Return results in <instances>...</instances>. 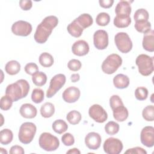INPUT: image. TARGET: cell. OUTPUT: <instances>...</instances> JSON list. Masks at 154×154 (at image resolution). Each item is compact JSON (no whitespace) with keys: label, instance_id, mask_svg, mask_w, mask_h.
Instances as JSON below:
<instances>
[{"label":"cell","instance_id":"1","mask_svg":"<svg viewBox=\"0 0 154 154\" xmlns=\"http://www.w3.org/2000/svg\"><path fill=\"white\" fill-rule=\"evenodd\" d=\"M58 23V19L56 16H49L46 17L36 28L34 35L35 41L40 44L45 43Z\"/></svg>","mask_w":154,"mask_h":154},{"label":"cell","instance_id":"2","mask_svg":"<svg viewBox=\"0 0 154 154\" xmlns=\"http://www.w3.org/2000/svg\"><path fill=\"white\" fill-rule=\"evenodd\" d=\"M29 85L25 79L17 80L14 83L9 84L5 89V94L10 97L13 102L25 97L29 92Z\"/></svg>","mask_w":154,"mask_h":154},{"label":"cell","instance_id":"3","mask_svg":"<svg viewBox=\"0 0 154 154\" xmlns=\"http://www.w3.org/2000/svg\"><path fill=\"white\" fill-rule=\"evenodd\" d=\"M37 128L34 123L32 122H25L21 125L19 128L18 138L19 141L24 144L30 143L36 133Z\"/></svg>","mask_w":154,"mask_h":154},{"label":"cell","instance_id":"4","mask_svg":"<svg viewBox=\"0 0 154 154\" xmlns=\"http://www.w3.org/2000/svg\"><path fill=\"white\" fill-rule=\"evenodd\" d=\"M135 63L138 66V72L143 76H149L153 72V57L146 54H140L137 57Z\"/></svg>","mask_w":154,"mask_h":154},{"label":"cell","instance_id":"5","mask_svg":"<svg viewBox=\"0 0 154 154\" xmlns=\"http://www.w3.org/2000/svg\"><path fill=\"white\" fill-rule=\"evenodd\" d=\"M40 147L48 152L57 150L60 146L58 138L49 132L42 133L38 139Z\"/></svg>","mask_w":154,"mask_h":154},{"label":"cell","instance_id":"6","mask_svg":"<svg viewBox=\"0 0 154 154\" xmlns=\"http://www.w3.org/2000/svg\"><path fill=\"white\" fill-rule=\"evenodd\" d=\"M122 64L121 57L118 54H112L109 55L103 61L101 68L105 73L111 75L116 72Z\"/></svg>","mask_w":154,"mask_h":154},{"label":"cell","instance_id":"7","mask_svg":"<svg viewBox=\"0 0 154 154\" xmlns=\"http://www.w3.org/2000/svg\"><path fill=\"white\" fill-rule=\"evenodd\" d=\"M114 42L117 49L122 53L126 54L132 48V42L126 32H120L116 34Z\"/></svg>","mask_w":154,"mask_h":154},{"label":"cell","instance_id":"8","mask_svg":"<svg viewBox=\"0 0 154 154\" xmlns=\"http://www.w3.org/2000/svg\"><path fill=\"white\" fill-rule=\"evenodd\" d=\"M66 76L62 73L55 75L51 80L50 84L46 91V97L51 98L60 90L66 82Z\"/></svg>","mask_w":154,"mask_h":154},{"label":"cell","instance_id":"9","mask_svg":"<svg viewBox=\"0 0 154 154\" xmlns=\"http://www.w3.org/2000/svg\"><path fill=\"white\" fill-rule=\"evenodd\" d=\"M104 152L108 154H119L123 149L122 142L118 138H107L103 145Z\"/></svg>","mask_w":154,"mask_h":154},{"label":"cell","instance_id":"10","mask_svg":"<svg viewBox=\"0 0 154 154\" xmlns=\"http://www.w3.org/2000/svg\"><path fill=\"white\" fill-rule=\"evenodd\" d=\"M32 29V25L31 23L22 20L14 22L11 26L12 32L19 36H28L31 34Z\"/></svg>","mask_w":154,"mask_h":154},{"label":"cell","instance_id":"11","mask_svg":"<svg viewBox=\"0 0 154 154\" xmlns=\"http://www.w3.org/2000/svg\"><path fill=\"white\" fill-rule=\"evenodd\" d=\"M90 117L97 123H103L108 119V114L102 106L98 104H94L88 109Z\"/></svg>","mask_w":154,"mask_h":154},{"label":"cell","instance_id":"12","mask_svg":"<svg viewBox=\"0 0 154 154\" xmlns=\"http://www.w3.org/2000/svg\"><path fill=\"white\" fill-rule=\"evenodd\" d=\"M93 43L95 48L99 50H103L108 45V35L106 31L99 29L93 34Z\"/></svg>","mask_w":154,"mask_h":154},{"label":"cell","instance_id":"13","mask_svg":"<svg viewBox=\"0 0 154 154\" xmlns=\"http://www.w3.org/2000/svg\"><path fill=\"white\" fill-rule=\"evenodd\" d=\"M141 143L147 147H152L154 145V128L147 126L143 128L140 134Z\"/></svg>","mask_w":154,"mask_h":154},{"label":"cell","instance_id":"14","mask_svg":"<svg viewBox=\"0 0 154 154\" xmlns=\"http://www.w3.org/2000/svg\"><path fill=\"white\" fill-rule=\"evenodd\" d=\"M101 137L99 134L94 132H89L85 137L86 146L91 150H97L101 144Z\"/></svg>","mask_w":154,"mask_h":154},{"label":"cell","instance_id":"15","mask_svg":"<svg viewBox=\"0 0 154 154\" xmlns=\"http://www.w3.org/2000/svg\"><path fill=\"white\" fill-rule=\"evenodd\" d=\"M81 95L80 90L78 88L71 86L67 88L63 93V100L67 103H74L76 102Z\"/></svg>","mask_w":154,"mask_h":154},{"label":"cell","instance_id":"16","mask_svg":"<svg viewBox=\"0 0 154 154\" xmlns=\"http://www.w3.org/2000/svg\"><path fill=\"white\" fill-rule=\"evenodd\" d=\"M89 49L90 48L88 43L83 40H79L75 42L72 46L73 54L79 57L87 55L89 52Z\"/></svg>","mask_w":154,"mask_h":154},{"label":"cell","instance_id":"17","mask_svg":"<svg viewBox=\"0 0 154 154\" xmlns=\"http://www.w3.org/2000/svg\"><path fill=\"white\" fill-rule=\"evenodd\" d=\"M19 112L22 117L25 119H33L37 113L36 108L31 103L23 104L19 109Z\"/></svg>","mask_w":154,"mask_h":154},{"label":"cell","instance_id":"18","mask_svg":"<svg viewBox=\"0 0 154 154\" xmlns=\"http://www.w3.org/2000/svg\"><path fill=\"white\" fill-rule=\"evenodd\" d=\"M143 48L149 52L154 51V32L151 29L149 32L144 34L143 42Z\"/></svg>","mask_w":154,"mask_h":154},{"label":"cell","instance_id":"19","mask_svg":"<svg viewBox=\"0 0 154 154\" xmlns=\"http://www.w3.org/2000/svg\"><path fill=\"white\" fill-rule=\"evenodd\" d=\"M113 84L116 88L123 89L127 88L129 84V79L127 75L118 74L113 78Z\"/></svg>","mask_w":154,"mask_h":154},{"label":"cell","instance_id":"20","mask_svg":"<svg viewBox=\"0 0 154 154\" xmlns=\"http://www.w3.org/2000/svg\"><path fill=\"white\" fill-rule=\"evenodd\" d=\"M113 117L117 122H124L128 117L129 112L128 109L123 105L118 106L112 109Z\"/></svg>","mask_w":154,"mask_h":154},{"label":"cell","instance_id":"21","mask_svg":"<svg viewBox=\"0 0 154 154\" xmlns=\"http://www.w3.org/2000/svg\"><path fill=\"white\" fill-rule=\"evenodd\" d=\"M131 23L130 16L125 14H116L114 19V25L119 28L128 27Z\"/></svg>","mask_w":154,"mask_h":154},{"label":"cell","instance_id":"22","mask_svg":"<svg viewBox=\"0 0 154 154\" xmlns=\"http://www.w3.org/2000/svg\"><path fill=\"white\" fill-rule=\"evenodd\" d=\"M116 14H125L130 16L131 13V6L129 1H120L115 8Z\"/></svg>","mask_w":154,"mask_h":154},{"label":"cell","instance_id":"23","mask_svg":"<svg viewBox=\"0 0 154 154\" xmlns=\"http://www.w3.org/2000/svg\"><path fill=\"white\" fill-rule=\"evenodd\" d=\"M75 20L83 29L90 26L93 22L92 17L88 13L82 14Z\"/></svg>","mask_w":154,"mask_h":154},{"label":"cell","instance_id":"24","mask_svg":"<svg viewBox=\"0 0 154 154\" xmlns=\"http://www.w3.org/2000/svg\"><path fill=\"white\" fill-rule=\"evenodd\" d=\"M67 29L72 36L76 38L79 37L81 35L84 30L75 20L68 25Z\"/></svg>","mask_w":154,"mask_h":154},{"label":"cell","instance_id":"25","mask_svg":"<svg viewBox=\"0 0 154 154\" xmlns=\"http://www.w3.org/2000/svg\"><path fill=\"white\" fill-rule=\"evenodd\" d=\"M5 70L10 75H16L20 70V64L16 60H11L5 64Z\"/></svg>","mask_w":154,"mask_h":154},{"label":"cell","instance_id":"26","mask_svg":"<svg viewBox=\"0 0 154 154\" xmlns=\"http://www.w3.org/2000/svg\"><path fill=\"white\" fill-rule=\"evenodd\" d=\"M55 112L54 105L51 102H46L40 108V114L45 118L52 117Z\"/></svg>","mask_w":154,"mask_h":154},{"label":"cell","instance_id":"27","mask_svg":"<svg viewBox=\"0 0 154 154\" xmlns=\"http://www.w3.org/2000/svg\"><path fill=\"white\" fill-rule=\"evenodd\" d=\"M134 26L138 32L144 34L151 30V23L148 20L136 21Z\"/></svg>","mask_w":154,"mask_h":154},{"label":"cell","instance_id":"28","mask_svg":"<svg viewBox=\"0 0 154 154\" xmlns=\"http://www.w3.org/2000/svg\"><path fill=\"white\" fill-rule=\"evenodd\" d=\"M32 81L35 85L38 87L43 86L47 81L46 75L43 72L37 71L32 75Z\"/></svg>","mask_w":154,"mask_h":154},{"label":"cell","instance_id":"29","mask_svg":"<svg viewBox=\"0 0 154 154\" xmlns=\"http://www.w3.org/2000/svg\"><path fill=\"white\" fill-rule=\"evenodd\" d=\"M13 138L12 131L9 129H4L0 132V143L3 145L10 144Z\"/></svg>","mask_w":154,"mask_h":154},{"label":"cell","instance_id":"30","mask_svg":"<svg viewBox=\"0 0 154 154\" xmlns=\"http://www.w3.org/2000/svg\"><path fill=\"white\" fill-rule=\"evenodd\" d=\"M39 63L44 67H49L54 64L53 57L48 52H43L39 56Z\"/></svg>","mask_w":154,"mask_h":154},{"label":"cell","instance_id":"31","mask_svg":"<svg viewBox=\"0 0 154 154\" xmlns=\"http://www.w3.org/2000/svg\"><path fill=\"white\" fill-rule=\"evenodd\" d=\"M52 128L54 132L58 134H61L67 130L68 125L63 120L58 119L52 123Z\"/></svg>","mask_w":154,"mask_h":154},{"label":"cell","instance_id":"32","mask_svg":"<svg viewBox=\"0 0 154 154\" xmlns=\"http://www.w3.org/2000/svg\"><path fill=\"white\" fill-rule=\"evenodd\" d=\"M82 116L81 113L76 110H73L70 111L66 116V119L71 125H77L78 124L81 120Z\"/></svg>","mask_w":154,"mask_h":154},{"label":"cell","instance_id":"33","mask_svg":"<svg viewBox=\"0 0 154 154\" xmlns=\"http://www.w3.org/2000/svg\"><path fill=\"white\" fill-rule=\"evenodd\" d=\"M119 125L114 121L108 122L105 126V131L106 133L110 135L116 134L119 132Z\"/></svg>","mask_w":154,"mask_h":154},{"label":"cell","instance_id":"34","mask_svg":"<svg viewBox=\"0 0 154 154\" xmlns=\"http://www.w3.org/2000/svg\"><path fill=\"white\" fill-rule=\"evenodd\" d=\"M142 116L145 120L153 122L154 120V106L148 105L146 106L142 111Z\"/></svg>","mask_w":154,"mask_h":154},{"label":"cell","instance_id":"35","mask_svg":"<svg viewBox=\"0 0 154 154\" xmlns=\"http://www.w3.org/2000/svg\"><path fill=\"white\" fill-rule=\"evenodd\" d=\"M110 22V16L109 15L105 12L100 13L97 14L96 18V23L102 26L107 25Z\"/></svg>","mask_w":154,"mask_h":154},{"label":"cell","instance_id":"36","mask_svg":"<svg viewBox=\"0 0 154 154\" xmlns=\"http://www.w3.org/2000/svg\"><path fill=\"white\" fill-rule=\"evenodd\" d=\"M44 91L40 88H34L31 94V99L35 103H40L44 100Z\"/></svg>","mask_w":154,"mask_h":154},{"label":"cell","instance_id":"37","mask_svg":"<svg viewBox=\"0 0 154 154\" xmlns=\"http://www.w3.org/2000/svg\"><path fill=\"white\" fill-rule=\"evenodd\" d=\"M149 14L148 11L144 8H139L134 13V18L135 21L148 20Z\"/></svg>","mask_w":154,"mask_h":154},{"label":"cell","instance_id":"38","mask_svg":"<svg viewBox=\"0 0 154 154\" xmlns=\"http://www.w3.org/2000/svg\"><path fill=\"white\" fill-rule=\"evenodd\" d=\"M13 100L12 99L10 98V97H9L7 95H5L4 96H2L0 100V108L2 110H4V111H7L8 110L11 108L12 104H13Z\"/></svg>","mask_w":154,"mask_h":154},{"label":"cell","instance_id":"39","mask_svg":"<svg viewBox=\"0 0 154 154\" xmlns=\"http://www.w3.org/2000/svg\"><path fill=\"white\" fill-rule=\"evenodd\" d=\"M135 96L138 100H146L148 96V90L144 87H139L135 91Z\"/></svg>","mask_w":154,"mask_h":154},{"label":"cell","instance_id":"40","mask_svg":"<svg viewBox=\"0 0 154 154\" xmlns=\"http://www.w3.org/2000/svg\"><path fill=\"white\" fill-rule=\"evenodd\" d=\"M109 105L112 110L118 106L123 105V103L122 99L118 95L114 94L109 98Z\"/></svg>","mask_w":154,"mask_h":154},{"label":"cell","instance_id":"41","mask_svg":"<svg viewBox=\"0 0 154 154\" xmlns=\"http://www.w3.org/2000/svg\"><path fill=\"white\" fill-rule=\"evenodd\" d=\"M82 66V64L81 61L78 60L76 59H72L70 60L68 64H67V67L68 68L73 72H76L79 70Z\"/></svg>","mask_w":154,"mask_h":154},{"label":"cell","instance_id":"42","mask_svg":"<svg viewBox=\"0 0 154 154\" xmlns=\"http://www.w3.org/2000/svg\"><path fill=\"white\" fill-rule=\"evenodd\" d=\"M63 143L66 146H70L75 143L74 137L70 133H66L61 137Z\"/></svg>","mask_w":154,"mask_h":154},{"label":"cell","instance_id":"43","mask_svg":"<svg viewBox=\"0 0 154 154\" xmlns=\"http://www.w3.org/2000/svg\"><path fill=\"white\" fill-rule=\"evenodd\" d=\"M25 72L30 75H32L34 73L38 71V67L35 63H29L25 66Z\"/></svg>","mask_w":154,"mask_h":154},{"label":"cell","instance_id":"44","mask_svg":"<svg viewBox=\"0 0 154 154\" xmlns=\"http://www.w3.org/2000/svg\"><path fill=\"white\" fill-rule=\"evenodd\" d=\"M20 8L25 11L30 10L32 6V2L31 0H20L19 1Z\"/></svg>","mask_w":154,"mask_h":154},{"label":"cell","instance_id":"45","mask_svg":"<svg viewBox=\"0 0 154 154\" xmlns=\"http://www.w3.org/2000/svg\"><path fill=\"white\" fill-rule=\"evenodd\" d=\"M125 153H129V154H147V152L143 148L140 147H135L134 148L128 149Z\"/></svg>","mask_w":154,"mask_h":154},{"label":"cell","instance_id":"46","mask_svg":"<svg viewBox=\"0 0 154 154\" xmlns=\"http://www.w3.org/2000/svg\"><path fill=\"white\" fill-rule=\"evenodd\" d=\"M24 153L25 151L23 147L18 145L13 146L10 150V154H23Z\"/></svg>","mask_w":154,"mask_h":154},{"label":"cell","instance_id":"47","mask_svg":"<svg viewBox=\"0 0 154 154\" xmlns=\"http://www.w3.org/2000/svg\"><path fill=\"white\" fill-rule=\"evenodd\" d=\"M99 3L100 4V6L104 8H110L113 3V0H99Z\"/></svg>","mask_w":154,"mask_h":154},{"label":"cell","instance_id":"48","mask_svg":"<svg viewBox=\"0 0 154 154\" xmlns=\"http://www.w3.org/2000/svg\"><path fill=\"white\" fill-rule=\"evenodd\" d=\"M80 79V76L78 73H75L71 75L70 77V79L73 82H76L77 81H78Z\"/></svg>","mask_w":154,"mask_h":154},{"label":"cell","instance_id":"49","mask_svg":"<svg viewBox=\"0 0 154 154\" xmlns=\"http://www.w3.org/2000/svg\"><path fill=\"white\" fill-rule=\"evenodd\" d=\"M67 153H75V154H80L81 152L77 148H73L70 149L67 152Z\"/></svg>","mask_w":154,"mask_h":154},{"label":"cell","instance_id":"50","mask_svg":"<svg viewBox=\"0 0 154 154\" xmlns=\"http://www.w3.org/2000/svg\"><path fill=\"white\" fill-rule=\"evenodd\" d=\"M0 153H2H2H7V150H5L4 149L1 147V148H0Z\"/></svg>","mask_w":154,"mask_h":154}]
</instances>
